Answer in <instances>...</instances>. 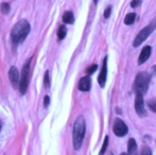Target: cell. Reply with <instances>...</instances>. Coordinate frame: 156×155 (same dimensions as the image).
Here are the masks:
<instances>
[{
	"instance_id": "cell-1",
	"label": "cell",
	"mask_w": 156,
	"mask_h": 155,
	"mask_svg": "<svg viewBox=\"0 0 156 155\" xmlns=\"http://www.w3.org/2000/svg\"><path fill=\"white\" fill-rule=\"evenodd\" d=\"M30 30H31V26L26 19H21L19 20L16 25L13 27L12 31H11V41L15 46L18 44L23 43L27 36L29 35Z\"/></svg>"
},
{
	"instance_id": "cell-2",
	"label": "cell",
	"mask_w": 156,
	"mask_h": 155,
	"mask_svg": "<svg viewBox=\"0 0 156 155\" xmlns=\"http://www.w3.org/2000/svg\"><path fill=\"white\" fill-rule=\"evenodd\" d=\"M85 131H86V123H85L84 117L81 115L74 121L73 131H72V145L74 150H80V148L82 147Z\"/></svg>"
},
{
	"instance_id": "cell-3",
	"label": "cell",
	"mask_w": 156,
	"mask_h": 155,
	"mask_svg": "<svg viewBox=\"0 0 156 155\" xmlns=\"http://www.w3.org/2000/svg\"><path fill=\"white\" fill-rule=\"evenodd\" d=\"M31 62H32V58H30L23 66V70H21V75H20V82H19V87H18L21 95H25V93H27L28 86H29L30 66H31Z\"/></svg>"
},
{
	"instance_id": "cell-4",
	"label": "cell",
	"mask_w": 156,
	"mask_h": 155,
	"mask_svg": "<svg viewBox=\"0 0 156 155\" xmlns=\"http://www.w3.org/2000/svg\"><path fill=\"white\" fill-rule=\"evenodd\" d=\"M149 83H150V76L148 73H138L137 77H136L135 83H134V88H135L136 93H141V95L146 93L147 90H148Z\"/></svg>"
},
{
	"instance_id": "cell-5",
	"label": "cell",
	"mask_w": 156,
	"mask_h": 155,
	"mask_svg": "<svg viewBox=\"0 0 156 155\" xmlns=\"http://www.w3.org/2000/svg\"><path fill=\"white\" fill-rule=\"evenodd\" d=\"M155 28H156V20H154L152 23H150V25L147 26V27H144V29L138 33V35L136 36L135 41H134V43H133L134 47H138L139 45H141V44L151 35V33L154 31Z\"/></svg>"
},
{
	"instance_id": "cell-6",
	"label": "cell",
	"mask_w": 156,
	"mask_h": 155,
	"mask_svg": "<svg viewBox=\"0 0 156 155\" xmlns=\"http://www.w3.org/2000/svg\"><path fill=\"white\" fill-rule=\"evenodd\" d=\"M113 130H114V133H115L116 136L123 137V136H125V135L127 134V131H129V129H127L126 124H125L122 120L116 119L115 122H114Z\"/></svg>"
},
{
	"instance_id": "cell-7",
	"label": "cell",
	"mask_w": 156,
	"mask_h": 155,
	"mask_svg": "<svg viewBox=\"0 0 156 155\" xmlns=\"http://www.w3.org/2000/svg\"><path fill=\"white\" fill-rule=\"evenodd\" d=\"M144 95L141 93H136V99H135V111L139 117H144L147 115L146 107H144Z\"/></svg>"
},
{
	"instance_id": "cell-8",
	"label": "cell",
	"mask_w": 156,
	"mask_h": 155,
	"mask_svg": "<svg viewBox=\"0 0 156 155\" xmlns=\"http://www.w3.org/2000/svg\"><path fill=\"white\" fill-rule=\"evenodd\" d=\"M9 79H10V82L12 84V86L14 88L19 87V82H20V75H19L18 69L15 66H12L9 70Z\"/></svg>"
},
{
	"instance_id": "cell-9",
	"label": "cell",
	"mask_w": 156,
	"mask_h": 155,
	"mask_svg": "<svg viewBox=\"0 0 156 155\" xmlns=\"http://www.w3.org/2000/svg\"><path fill=\"white\" fill-rule=\"evenodd\" d=\"M106 78H107V56H105L104 61H103L102 69H101L100 75H99V77H98V83L101 87L105 86Z\"/></svg>"
},
{
	"instance_id": "cell-10",
	"label": "cell",
	"mask_w": 156,
	"mask_h": 155,
	"mask_svg": "<svg viewBox=\"0 0 156 155\" xmlns=\"http://www.w3.org/2000/svg\"><path fill=\"white\" fill-rule=\"evenodd\" d=\"M151 51H152V49H151L150 46H144V47L142 48L141 52H140L139 58H138V64L141 65V64H144V62H147L151 55Z\"/></svg>"
},
{
	"instance_id": "cell-11",
	"label": "cell",
	"mask_w": 156,
	"mask_h": 155,
	"mask_svg": "<svg viewBox=\"0 0 156 155\" xmlns=\"http://www.w3.org/2000/svg\"><path fill=\"white\" fill-rule=\"evenodd\" d=\"M91 87V80L89 77H84L79 82V89L81 91H88Z\"/></svg>"
},
{
	"instance_id": "cell-12",
	"label": "cell",
	"mask_w": 156,
	"mask_h": 155,
	"mask_svg": "<svg viewBox=\"0 0 156 155\" xmlns=\"http://www.w3.org/2000/svg\"><path fill=\"white\" fill-rule=\"evenodd\" d=\"M137 151V145L134 138H131L127 143V154L129 155H134Z\"/></svg>"
},
{
	"instance_id": "cell-13",
	"label": "cell",
	"mask_w": 156,
	"mask_h": 155,
	"mask_svg": "<svg viewBox=\"0 0 156 155\" xmlns=\"http://www.w3.org/2000/svg\"><path fill=\"white\" fill-rule=\"evenodd\" d=\"M63 21L65 23H68V25H71V23H74V16L73 13L71 11H67V12L64 13L63 15Z\"/></svg>"
},
{
	"instance_id": "cell-14",
	"label": "cell",
	"mask_w": 156,
	"mask_h": 155,
	"mask_svg": "<svg viewBox=\"0 0 156 155\" xmlns=\"http://www.w3.org/2000/svg\"><path fill=\"white\" fill-rule=\"evenodd\" d=\"M135 20H136V14L135 13H129V14H127L126 16H125L124 23L127 26L133 25V23H135Z\"/></svg>"
},
{
	"instance_id": "cell-15",
	"label": "cell",
	"mask_w": 156,
	"mask_h": 155,
	"mask_svg": "<svg viewBox=\"0 0 156 155\" xmlns=\"http://www.w3.org/2000/svg\"><path fill=\"white\" fill-rule=\"evenodd\" d=\"M66 34H67V28H66V26H60V28H58V37L60 41H62L66 37Z\"/></svg>"
},
{
	"instance_id": "cell-16",
	"label": "cell",
	"mask_w": 156,
	"mask_h": 155,
	"mask_svg": "<svg viewBox=\"0 0 156 155\" xmlns=\"http://www.w3.org/2000/svg\"><path fill=\"white\" fill-rule=\"evenodd\" d=\"M0 11H1L2 14H8L9 12L11 11V5L10 3H8V2H2L1 5H0Z\"/></svg>"
},
{
	"instance_id": "cell-17",
	"label": "cell",
	"mask_w": 156,
	"mask_h": 155,
	"mask_svg": "<svg viewBox=\"0 0 156 155\" xmlns=\"http://www.w3.org/2000/svg\"><path fill=\"white\" fill-rule=\"evenodd\" d=\"M44 86L46 88L50 86V75H49V71H46L45 73V77H44Z\"/></svg>"
},
{
	"instance_id": "cell-18",
	"label": "cell",
	"mask_w": 156,
	"mask_h": 155,
	"mask_svg": "<svg viewBox=\"0 0 156 155\" xmlns=\"http://www.w3.org/2000/svg\"><path fill=\"white\" fill-rule=\"evenodd\" d=\"M107 146H108V136H106L104 138V143H103V146H102V148H101V151H100V153H99V155L104 154V152L106 151V149H107Z\"/></svg>"
},
{
	"instance_id": "cell-19",
	"label": "cell",
	"mask_w": 156,
	"mask_h": 155,
	"mask_svg": "<svg viewBox=\"0 0 156 155\" xmlns=\"http://www.w3.org/2000/svg\"><path fill=\"white\" fill-rule=\"evenodd\" d=\"M149 107L151 108L152 112H155L156 113V99H153V100H150L148 103Z\"/></svg>"
},
{
	"instance_id": "cell-20",
	"label": "cell",
	"mask_w": 156,
	"mask_h": 155,
	"mask_svg": "<svg viewBox=\"0 0 156 155\" xmlns=\"http://www.w3.org/2000/svg\"><path fill=\"white\" fill-rule=\"evenodd\" d=\"M97 68H98V65H97V64H94V65H91V66H89L88 68L86 69V72L88 73V75H93V73L94 72V71L97 70Z\"/></svg>"
},
{
	"instance_id": "cell-21",
	"label": "cell",
	"mask_w": 156,
	"mask_h": 155,
	"mask_svg": "<svg viewBox=\"0 0 156 155\" xmlns=\"http://www.w3.org/2000/svg\"><path fill=\"white\" fill-rule=\"evenodd\" d=\"M140 155H152V152H151L150 148L144 147L141 150V153H140Z\"/></svg>"
},
{
	"instance_id": "cell-22",
	"label": "cell",
	"mask_w": 156,
	"mask_h": 155,
	"mask_svg": "<svg viewBox=\"0 0 156 155\" xmlns=\"http://www.w3.org/2000/svg\"><path fill=\"white\" fill-rule=\"evenodd\" d=\"M111 13H112V6L109 5V6H107L106 9H105V11H104V18H109V16H111Z\"/></svg>"
},
{
	"instance_id": "cell-23",
	"label": "cell",
	"mask_w": 156,
	"mask_h": 155,
	"mask_svg": "<svg viewBox=\"0 0 156 155\" xmlns=\"http://www.w3.org/2000/svg\"><path fill=\"white\" fill-rule=\"evenodd\" d=\"M140 3H141V0H133L131 2V6L132 8H137L138 5H140Z\"/></svg>"
},
{
	"instance_id": "cell-24",
	"label": "cell",
	"mask_w": 156,
	"mask_h": 155,
	"mask_svg": "<svg viewBox=\"0 0 156 155\" xmlns=\"http://www.w3.org/2000/svg\"><path fill=\"white\" fill-rule=\"evenodd\" d=\"M49 103H50V97L49 96H45V98H44V106H45V107H48Z\"/></svg>"
},
{
	"instance_id": "cell-25",
	"label": "cell",
	"mask_w": 156,
	"mask_h": 155,
	"mask_svg": "<svg viewBox=\"0 0 156 155\" xmlns=\"http://www.w3.org/2000/svg\"><path fill=\"white\" fill-rule=\"evenodd\" d=\"M1 126H2V123H1V121H0V131H1Z\"/></svg>"
},
{
	"instance_id": "cell-26",
	"label": "cell",
	"mask_w": 156,
	"mask_h": 155,
	"mask_svg": "<svg viewBox=\"0 0 156 155\" xmlns=\"http://www.w3.org/2000/svg\"><path fill=\"white\" fill-rule=\"evenodd\" d=\"M98 1H99V0H94V3H98Z\"/></svg>"
},
{
	"instance_id": "cell-27",
	"label": "cell",
	"mask_w": 156,
	"mask_h": 155,
	"mask_svg": "<svg viewBox=\"0 0 156 155\" xmlns=\"http://www.w3.org/2000/svg\"><path fill=\"white\" fill-rule=\"evenodd\" d=\"M120 155H129V154H126V153H121Z\"/></svg>"
},
{
	"instance_id": "cell-28",
	"label": "cell",
	"mask_w": 156,
	"mask_h": 155,
	"mask_svg": "<svg viewBox=\"0 0 156 155\" xmlns=\"http://www.w3.org/2000/svg\"><path fill=\"white\" fill-rule=\"evenodd\" d=\"M111 155H113V154H111Z\"/></svg>"
}]
</instances>
